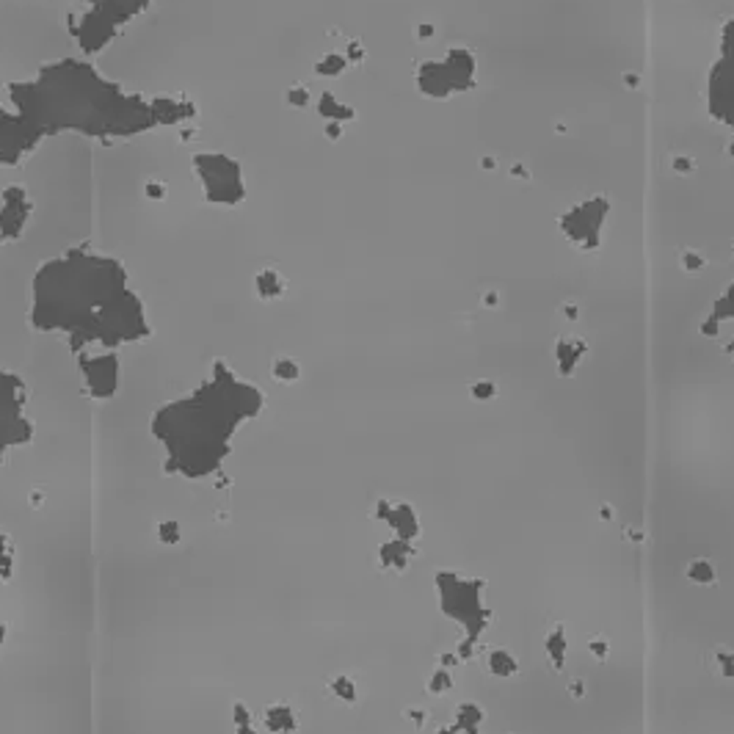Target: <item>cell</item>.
Masks as SVG:
<instances>
[{
	"label": "cell",
	"mask_w": 734,
	"mask_h": 734,
	"mask_svg": "<svg viewBox=\"0 0 734 734\" xmlns=\"http://www.w3.org/2000/svg\"><path fill=\"white\" fill-rule=\"evenodd\" d=\"M31 323L39 331H64L78 353L92 343L116 351L152 331L122 262L83 249L47 259L36 271Z\"/></svg>",
	"instance_id": "1"
},
{
	"label": "cell",
	"mask_w": 734,
	"mask_h": 734,
	"mask_svg": "<svg viewBox=\"0 0 734 734\" xmlns=\"http://www.w3.org/2000/svg\"><path fill=\"white\" fill-rule=\"evenodd\" d=\"M11 105L42 133L72 130L94 138H125L155 125L152 108L86 61H56L25 83H11Z\"/></svg>",
	"instance_id": "2"
},
{
	"label": "cell",
	"mask_w": 734,
	"mask_h": 734,
	"mask_svg": "<svg viewBox=\"0 0 734 734\" xmlns=\"http://www.w3.org/2000/svg\"><path fill=\"white\" fill-rule=\"evenodd\" d=\"M265 406L255 384L240 381L224 362L191 395L166 403L152 417V434L166 447V470L185 478L221 472L235 431Z\"/></svg>",
	"instance_id": "3"
},
{
	"label": "cell",
	"mask_w": 734,
	"mask_h": 734,
	"mask_svg": "<svg viewBox=\"0 0 734 734\" xmlns=\"http://www.w3.org/2000/svg\"><path fill=\"white\" fill-rule=\"evenodd\" d=\"M86 11L72 14L69 31L86 53H99L108 47L133 17L147 11L149 0H83Z\"/></svg>",
	"instance_id": "4"
},
{
	"label": "cell",
	"mask_w": 734,
	"mask_h": 734,
	"mask_svg": "<svg viewBox=\"0 0 734 734\" xmlns=\"http://www.w3.org/2000/svg\"><path fill=\"white\" fill-rule=\"evenodd\" d=\"M193 171L202 183L204 199L213 204H238L243 202V171L240 163L224 152H199L193 155Z\"/></svg>",
	"instance_id": "5"
},
{
	"label": "cell",
	"mask_w": 734,
	"mask_h": 734,
	"mask_svg": "<svg viewBox=\"0 0 734 734\" xmlns=\"http://www.w3.org/2000/svg\"><path fill=\"white\" fill-rule=\"evenodd\" d=\"M33 422L25 415V384L20 376L0 370V464L8 450L28 445Z\"/></svg>",
	"instance_id": "6"
},
{
	"label": "cell",
	"mask_w": 734,
	"mask_h": 734,
	"mask_svg": "<svg viewBox=\"0 0 734 734\" xmlns=\"http://www.w3.org/2000/svg\"><path fill=\"white\" fill-rule=\"evenodd\" d=\"M42 130L17 111L0 108V166H17L42 141Z\"/></svg>",
	"instance_id": "7"
},
{
	"label": "cell",
	"mask_w": 734,
	"mask_h": 734,
	"mask_svg": "<svg viewBox=\"0 0 734 734\" xmlns=\"http://www.w3.org/2000/svg\"><path fill=\"white\" fill-rule=\"evenodd\" d=\"M80 376H83L89 398H94V400L114 398L119 389V356L114 351L80 356Z\"/></svg>",
	"instance_id": "8"
},
{
	"label": "cell",
	"mask_w": 734,
	"mask_h": 734,
	"mask_svg": "<svg viewBox=\"0 0 734 734\" xmlns=\"http://www.w3.org/2000/svg\"><path fill=\"white\" fill-rule=\"evenodd\" d=\"M31 199L23 185H8L0 196V240H17L25 232V224L31 219Z\"/></svg>",
	"instance_id": "9"
},
{
	"label": "cell",
	"mask_w": 734,
	"mask_h": 734,
	"mask_svg": "<svg viewBox=\"0 0 734 734\" xmlns=\"http://www.w3.org/2000/svg\"><path fill=\"white\" fill-rule=\"evenodd\" d=\"M149 108H152V119L155 125H166V128H177V125H185L196 116V105L185 97H155L149 99Z\"/></svg>",
	"instance_id": "10"
},
{
	"label": "cell",
	"mask_w": 734,
	"mask_h": 734,
	"mask_svg": "<svg viewBox=\"0 0 734 734\" xmlns=\"http://www.w3.org/2000/svg\"><path fill=\"white\" fill-rule=\"evenodd\" d=\"M262 726L271 734H290L298 729V718L290 704H271L262 712Z\"/></svg>",
	"instance_id": "11"
},
{
	"label": "cell",
	"mask_w": 734,
	"mask_h": 734,
	"mask_svg": "<svg viewBox=\"0 0 734 734\" xmlns=\"http://www.w3.org/2000/svg\"><path fill=\"white\" fill-rule=\"evenodd\" d=\"M285 279L274 271V268H265V271H259L257 274V295L259 298H265V301H274V298H279V295H285Z\"/></svg>",
	"instance_id": "12"
},
{
	"label": "cell",
	"mask_w": 734,
	"mask_h": 734,
	"mask_svg": "<svg viewBox=\"0 0 734 734\" xmlns=\"http://www.w3.org/2000/svg\"><path fill=\"white\" fill-rule=\"evenodd\" d=\"M320 114L329 116V122H340V125H343L345 119H353L351 108H348V105H340L331 94L320 97Z\"/></svg>",
	"instance_id": "13"
},
{
	"label": "cell",
	"mask_w": 734,
	"mask_h": 734,
	"mask_svg": "<svg viewBox=\"0 0 734 734\" xmlns=\"http://www.w3.org/2000/svg\"><path fill=\"white\" fill-rule=\"evenodd\" d=\"M14 575V544L6 533H0V580L8 582Z\"/></svg>",
	"instance_id": "14"
},
{
	"label": "cell",
	"mask_w": 734,
	"mask_h": 734,
	"mask_svg": "<svg viewBox=\"0 0 734 734\" xmlns=\"http://www.w3.org/2000/svg\"><path fill=\"white\" fill-rule=\"evenodd\" d=\"M271 373H274V379H276V381L293 384V381H298V376H301V367H298V362H293V359H288V356H282V359H276V362H274Z\"/></svg>",
	"instance_id": "15"
},
{
	"label": "cell",
	"mask_w": 734,
	"mask_h": 734,
	"mask_svg": "<svg viewBox=\"0 0 734 734\" xmlns=\"http://www.w3.org/2000/svg\"><path fill=\"white\" fill-rule=\"evenodd\" d=\"M345 66H348V59H345V56H340V53H329V56L320 59V64L315 66V69H318V75H329V78H334V75H340Z\"/></svg>",
	"instance_id": "16"
},
{
	"label": "cell",
	"mask_w": 734,
	"mask_h": 734,
	"mask_svg": "<svg viewBox=\"0 0 734 734\" xmlns=\"http://www.w3.org/2000/svg\"><path fill=\"white\" fill-rule=\"evenodd\" d=\"M158 542L160 544H177L180 542V522H174V519H166V522H160L158 525Z\"/></svg>",
	"instance_id": "17"
},
{
	"label": "cell",
	"mask_w": 734,
	"mask_h": 734,
	"mask_svg": "<svg viewBox=\"0 0 734 734\" xmlns=\"http://www.w3.org/2000/svg\"><path fill=\"white\" fill-rule=\"evenodd\" d=\"M331 690H334V696H340L343 702H356V685H353L348 676H337V679L331 682Z\"/></svg>",
	"instance_id": "18"
},
{
	"label": "cell",
	"mask_w": 734,
	"mask_h": 734,
	"mask_svg": "<svg viewBox=\"0 0 734 734\" xmlns=\"http://www.w3.org/2000/svg\"><path fill=\"white\" fill-rule=\"evenodd\" d=\"M288 102L293 108H304V105L310 102V92H307L304 86H293L288 92Z\"/></svg>",
	"instance_id": "19"
},
{
	"label": "cell",
	"mask_w": 734,
	"mask_h": 734,
	"mask_svg": "<svg viewBox=\"0 0 734 734\" xmlns=\"http://www.w3.org/2000/svg\"><path fill=\"white\" fill-rule=\"evenodd\" d=\"M232 718H235V726H249L252 723V712H249V707L246 704H235L232 707Z\"/></svg>",
	"instance_id": "20"
},
{
	"label": "cell",
	"mask_w": 734,
	"mask_h": 734,
	"mask_svg": "<svg viewBox=\"0 0 734 734\" xmlns=\"http://www.w3.org/2000/svg\"><path fill=\"white\" fill-rule=\"evenodd\" d=\"M147 193H149V199H163L166 188H163V185H158V183H149V185H147Z\"/></svg>",
	"instance_id": "21"
},
{
	"label": "cell",
	"mask_w": 734,
	"mask_h": 734,
	"mask_svg": "<svg viewBox=\"0 0 734 734\" xmlns=\"http://www.w3.org/2000/svg\"><path fill=\"white\" fill-rule=\"evenodd\" d=\"M235 729H238L235 734H257V729L252 726V723H249V726H235Z\"/></svg>",
	"instance_id": "22"
},
{
	"label": "cell",
	"mask_w": 734,
	"mask_h": 734,
	"mask_svg": "<svg viewBox=\"0 0 734 734\" xmlns=\"http://www.w3.org/2000/svg\"><path fill=\"white\" fill-rule=\"evenodd\" d=\"M6 635H8V630H6V624H0V646L6 643Z\"/></svg>",
	"instance_id": "23"
}]
</instances>
